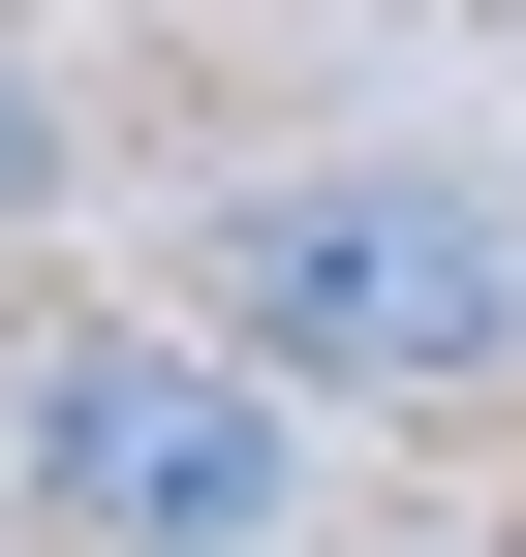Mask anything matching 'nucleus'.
I'll list each match as a JSON object with an SVG mask.
<instances>
[{
	"label": "nucleus",
	"mask_w": 526,
	"mask_h": 557,
	"mask_svg": "<svg viewBox=\"0 0 526 557\" xmlns=\"http://www.w3.org/2000/svg\"><path fill=\"white\" fill-rule=\"evenodd\" d=\"M217 372H279V403H496L526 372V218L465 156H279V186H217Z\"/></svg>",
	"instance_id": "1"
},
{
	"label": "nucleus",
	"mask_w": 526,
	"mask_h": 557,
	"mask_svg": "<svg viewBox=\"0 0 526 557\" xmlns=\"http://www.w3.org/2000/svg\"><path fill=\"white\" fill-rule=\"evenodd\" d=\"M0 218H62V62L0 32Z\"/></svg>",
	"instance_id": "3"
},
{
	"label": "nucleus",
	"mask_w": 526,
	"mask_h": 557,
	"mask_svg": "<svg viewBox=\"0 0 526 557\" xmlns=\"http://www.w3.org/2000/svg\"><path fill=\"white\" fill-rule=\"evenodd\" d=\"M0 496L93 527V557H279L310 527V403L217 372V341H155V310H93V341H32V403H0Z\"/></svg>",
	"instance_id": "2"
}]
</instances>
